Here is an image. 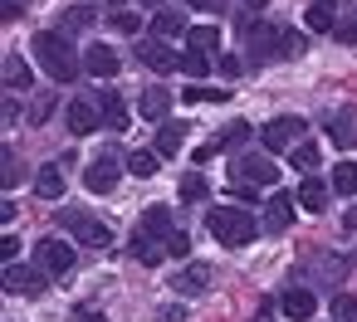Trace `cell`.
<instances>
[{
    "label": "cell",
    "instance_id": "obj_1",
    "mask_svg": "<svg viewBox=\"0 0 357 322\" xmlns=\"http://www.w3.org/2000/svg\"><path fill=\"white\" fill-rule=\"evenodd\" d=\"M35 64H40L54 83H69V79L79 74V59H74V49H69V40H64L59 30H40V35H35Z\"/></svg>",
    "mask_w": 357,
    "mask_h": 322
},
{
    "label": "cell",
    "instance_id": "obj_2",
    "mask_svg": "<svg viewBox=\"0 0 357 322\" xmlns=\"http://www.w3.org/2000/svg\"><path fill=\"white\" fill-rule=\"evenodd\" d=\"M206 225H211V234H215L220 244H230V249H240V244H250V239L259 234V220H255L245 205H235V200H230V205H215Z\"/></svg>",
    "mask_w": 357,
    "mask_h": 322
},
{
    "label": "cell",
    "instance_id": "obj_3",
    "mask_svg": "<svg viewBox=\"0 0 357 322\" xmlns=\"http://www.w3.org/2000/svg\"><path fill=\"white\" fill-rule=\"evenodd\" d=\"M59 225H64V234H74L79 244H93V249L113 244V230H108L98 215H89V210H64V215H59Z\"/></svg>",
    "mask_w": 357,
    "mask_h": 322
},
{
    "label": "cell",
    "instance_id": "obj_4",
    "mask_svg": "<svg viewBox=\"0 0 357 322\" xmlns=\"http://www.w3.org/2000/svg\"><path fill=\"white\" fill-rule=\"evenodd\" d=\"M303 132H308L303 118H269L264 132H259V142H264V152H294Z\"/></svg>",
    "mask_w": 357,
    "mask_h": 322
},
{
    "label": "cell",
    "instance_id": "obj_5",
    "mask_svg": "<svg viewBox=\"0 0 357 322\" xmlns=\"http://www.w3.org/2000/svg\"><path fill=\"white\" fill-rule=\"evenodd\" d=\"M245 40H250V59H284V30L279 25L245 20Z\"/></svg>",
    "mask_w": 357,
    "mask_h": 322
},
{
    "label": "cell",
    "instance_id": "obj_6",
    "mask_svg": "<svg viewBox=\"0 0 357 322\" xmlns=\"http://www.w3.org/2000/svg\"><path fill=\"white\" fill-rule=\"evenodd\" d=\"M137 59H142L147 74H172V69H181V54H172L167 40H137Z\"/></svg>",
    "mask_w": 357,
    "mask_h": 322
},
{
    "label": "cell",
    "instance_id": "obj_7",
    "mask_svg": "<svg viewBox=\"0 0 357 322\" xmlns=\"http://www.w3.org/2000/svg\"><path fill=\"white\" fill-rule=\"evenodd\" d=\"M45 278H50V273H45L40 264H35V268H30V264H6V278H0V283H6V293H30V298H35V293H45Z\"/></svg>",
    "mask_w": 357,
    "mask_h": 322
},
{
    "label": "cell",
    "instance_id": "obj_8",
    "mask_svg": "<svg viewBox=\"0 0 357 322\" xmlns=\"http://www.w3.org/2000/svg\"><path fill=\"white\" fill-rule=\"evenodd\" d=\"M64 122H69V132H74V137H89V132L103 122V108H98L93 98H69V108H64Z\"/></svg>",
    "mask_w": 357,
    "mask_h": 322
},
{
    "label": "cell",
    "instance_id": "obj_9",
    "mask_svg": "<svg viewBox=\"0 0 357 322\" xmlns=\"http://www.w3.org/2000/svg\"><path fill=\"white\" fill-rule=\"evenodd\" d=\"M35 264H40L45 273H69V268H74V249H69L64 239H40V244H35Z\"/></svg>",
    "mask_w": 357,
    "mask_h": 322
},
{
    "label": "cell",
    "instance_id": "obj_10",
    "mask_svg": "<svg viewBox=\"0 0 357 322\" xmlns=\"http://www.w3.org/2000/svg\"><path fill=\"white\" fill-rule=\"evenodd\" d=\"M245 142H250V122H230V127L215 132V142H206V147L196 152V161H211L215 152H235V147H245Z\"/></svg>",
    "mask_w": 357,
    "mask_h": 322
},
{
    "label": "cell",
    "instance_id": "obj_11",
    "mask_svg": "<svg viewBox=\"0 0 357 322\" xmlns=\"http://www.w3.org/2000/svg\"><path fill=\"white\" fill-rule=\"evenodd\" d=\"M84 186H89L93 195H113V191H118V161H113V156H98V161L84 171Z\"/></svg>",
    "mask_w": 357,
    "mask_h": 322
},
{
    "label": "cell",
    "instance_id": "obj_12",
    "mask_svg": "<svg viewBox=\"0 0 357 322\" xmlns=\"http://www.w3.org/2000/svg\"><path fill=\"white\" fill-rule=\"evenodd\" d=\"M84 69H89L93 79H113V74L123 69V59L113 54V45H89V49H84Z\"/></svg>",
    "mask_w": 357,
    "mask_h": 322
},
{
    "label": "cell",
    "instance_id": "obj_13",
    "mask_svg": "<svg viewBox=\"0 0 357 322\" xmlns=\"http://www.w3.org/2000/svg\"><path fill=\"white\" fill-rule=\"evenodd\" d=\"M303 25H308V35H333L337 30V6H333V0H308Z\"/></svg>",
    "mask_w": 357,
    "mask_h": 322
},
{
    "label": "cell",
    "instance_id": "obj_14",
    "mask_svg": "<svg viewBox=\"0 0 357 322\" xmlns=\"http://www.w3.org/2000/svg\"><path fill=\"white\" fill-rule=\"evenodd\" d=\"M211 288V268L206 264H186L172 273V293H206Z\"/></svg>",
    "mask_w": 357,
    "mask_h": 322
},
{
    "label": "cell",
    "instance_id": "obj_15",
    "mask_svg": "<svg viewBox=\"0 0 357 322\" xmlns=\"http://www.w3.org/2000/svg\"><path fill=\"white\" fill-rule=\"evenodd\" d=\"M64 186H69V181H64V166H59V161H50V166H40V171H35V195L59 200V195H64Z\"/></svg>",
    "mask_w": 357,
    "mask_h": 322
},
{
    "label": "cell",
    "instance_id": "obj_16",
    "mask_svg": "<svg viewBox=\"0 0 357 322\" xmlns=\"http://www.w3.org/2000/svg\"><path fill=\"white\" fill-rule=\"evenodd\" d=\"M264 225L279 234V230H289L294 225V195H284V191H274L269 195V205H264Z\"/></svg>",
    "mask_w": 357,
    "mask_h": 322
},
{
    "label": "cell",
    "instance_id": "obj_17",
    "mask_svg": "<svg viewBox=\"0 0 357 322\" xmlns=\"http://www.w3.org/2000/svg\"><path fill=\"white\" fill-rule=\"evenodd\" d=\"M142 234H152V239H162V244H167V239L176 234L172 210H167V205H147V210H142Z\"/></svg>",
    "mask_w": 357,
    "mask_h": 322
},
{
    "label": "cell",
    "instance_id": "obj_18",
    "mask_svg": "<svg viewBox=\"0 0 357 322\" xmlns=\"http://www.w3.org/2000/svg\"><path fill=\"white\" fill-rule=\"evenodd\" d=\"M279 307H284V312H289L294 322H308V317L318 312V298H313V288H289Z\"/></svg>",
    "mask_w": 357,
    "mask_h": 322
},
{
    "label": "cell",
    "instance_id": "obj_19",
    "mask_svg": "<svg viewBox=\"0 0 357 322\" xmlns=\"http://www.w3.org/2000/svg\"><path fill=\"white\" fill-rule=\"evenodd\" d=\"M137 113H142L147 122H167V113H172V93H167V88H147V93L137 98Z\"/></svg>",
    "mask_w": 357,
    "mask_h": 322
},
{
    "label": "cell",
    "instance_id": "obj_20",
    "mask_svg": "<svg viewBox=\"0 0 357 322\" xmlns=\"http://www.w3.org/2000/svg\"><path fill=\"white\" fill-rule=\"evenodd\" d=\"M328 195H333V181H318V176H303L298 181V205L303 210H323Z\"/></svg>",
    "mask_w": 357,
    "mask_h": 322
},
{
    "label": "cell",
    "instance_id": "obj_21",
    "mask_svg": "<svg viewBox=\"0 0 357 322\" xmlns=\"http://www.w3.org/2000/svg\"><path fill=\"white\" fill-rule=\"evenodd\" d=\"M235 176L250 181V186H274V161H269V156H245Z\"/></svg>",
    "mask_w": 357,
    "mask_h": 322
},
{
    "label": "cell",
    "instance_id": "obj_22",
    "mask_svg": "<svg viewBox=\"0 0 357 322\" xmlns=\"http://www.w3.org/2000/svg\"><path fill=\"white\" fill-rule=\"evenodd\" d=\"M132 259H137V264H147V268H152V264H162V259H167V244H162V239H152V234H142V230H137V234H132Z\"/></svg>",
    "mask_w": 357,
    "mask_h": 322
},
{
    "label": "cell",
    "instance_id": "obj_23",
    "mask_svg": "<svg viewBox=\"0 0 357 322\" xmlns=\"http://www.w3.org/2000/svg\"><path fill=\"white\" fill-rule=\"evenodd\" d=\"M98 108H103V122H108L113 132H123V127H128V108H123V98H118V93H98Z\"/></svg>",
    "mask_w": 357,
    "mask_h": 322
},
{
    "label": "cell",
    "instance_id": "obj_24",
    "mask_svg": "<svg viewBox=\"0 0 357 322\" xmlns=\"http://www.w3.org/2000/svg\"><path fill=\"white\" fill-rule=\"evenodd\" d=\"M162 161H167L162 152L142 147V152H132V156H128V171H132V176H157V171H162Z\"/></svg>",
    "mask_w": 357,
    "mask_h": 322
},
{
    "label": "cell",
    "instance_id": "obj_25",
    "mask_svg": "<svg viewBox=\"0 0 357 322\" xmlns=\"http://www.w3.org/2000/svg\"><path fill=\"white\" fill-rule=\"evenodd\" d=\"M181 142H186V127H181V122H162V132H157V152H162V156H176Z\"/></svg>",
    "mask_w": 357,
    "mask_h": 322
},
{
    "label": "cell",
    "instance_id": "obj_26",
    "mask_svg": "<svg viewBox=\"0 0 357 322\" xmlns=\"http://www.w3.org/2000/svg\"><path fill=\"white\" fill-rule=\"evenodd\" d=\"M215 45H220V30H215V25H196V30L186 35V49H196V54H211Z\"/></svg>",
    "mask_w": 357,
    "mask_h": 322
},
{
    "label": "cell",
    "instance_id": "obj_27",
    "mask_svg": "<svg viewBox=\"0 0 357 322\" xmlns=\"http://www.w3.org/2000/svg\"><path fill=\"white\" fill-rule=\"evenodd\" d=\"M328 132H333V147H342V152L357 147V122H352V118H333Z\"/></svg>",
    "mask_w": 357,
    "mask_h": 322
},
{
    "label": "cell",
    "instance_id": "obj_28",
    "mask_svg": "<svg viewBox=\"0 0 357 322\" xmlns=\"http://www.w3.org/2000/svg\"><path fill=\"white\" fill-rule=\"evenodd\" d=\"M328 176H333V191H337V195H357V166H352V161H337Z\"/></svg>",
    "mask_w": 357,
    "mask_h": 322
},
{
    "label": "cell",
    "instance_id": "obj_29",
    "mask_svg": "<svg viewBox=\"0 0 357 322\" xmlns=\"http://www.w3.org/2000/svg\"><path fill=\"white\" fill-rule=\"evenodd\" d=\"M93 25V6H69L64 10V30L59 35H79V30H89Z\"/></svg>",
    "mask_w": 357,
    "mask_h": 322
},
{
    "label": "cell",
    "instance_id": "obj_30",
    "mask_svg": "<svg viewBox=\"0 0 357 322\" xmlns=\"http://www.w3.org/2000/svg\"><path fill=\"white\" fill-rule=\"evenodd\" d=\"M289 166H294V171H308V176H313V171H318V147H313V142H298V147L289 152Z\"/></svg>",
    "mask_w": 357,
    "mask_h": 322
},
{
    "label": "cell",
    "instance_id": "obj_31",
    "mask_svg": "<svg viewBox=\"0 0 357 322\" xmlns=\"http://www.w3.org/2000/svg\"><path fill=\"white\" fill-rule=\"evenodd\" d=\"M181 74H186L191 83H201V79L211 74V59H206V54H196V49H186V54H181Z\"/></svg>",
    "mask_w": 357,
    "mask_h": 322
},
{
    "label": "cell",
    "instance_id": "obj_32",
    "mask_svg": "<svg viewBox=\"0 0 357 322\" xmlns=\"http://www.w3.org/2000/svg\"><path fill=\"white\" fill-rule=\"evenodd\" d=\"M30 83V64L20 54H6V88H25Z\"/></svg>",
    "mask_w": 357,
    "mask_h": 322
},
{
    "label": "cell",
    "instance_id": "obj_33",
    "mask_svg": "<svg viewBox=\"0 0 357 322\" xmlns=\"http://www.w3.org/2000/svg\"><path fill=\"white\" fill-rule=\"evenodd\" d=\"M152 30H157V40H172V35H181V15L176 10H157L152 15Z\"/></svg>",
    "mask_w": 357,
    "mask_h": 322
},
{
    "label": "cell",
    "instance_id": "obj_34",
    "mask_svg": "<svg viewBox=\"0 0 357 322\" xmlns=\"http://www.w3.org/2000/svg\"><path fill=\"white\" fill-rule=\"evenodd\" d=\"M50 113H54V98H50V93H35V98H30V108H25V118H30L35 127H40Z\"/></svg>",
    "mask_w": 357,
    "mask_h": 322
},
{
    "label": "cell",
    "instance_id": "obj_35",
    "mask_svg": "<svg viewBox=\"0 0 357 322\" xmlns=\"http://www.w3.org/2000/svg\"><path fill=\"white\" fill-rule=\"evenodd\" d=\"M206 195H211L206 176H186V181H181V200H186V205H196V200H206Z\"/></svg>",
    "mask_w": 357,
    "mask_h": 322
},
{
    "label": "cell",
    "instance_id": "obj_36",
    "mask_svg": "<svg viewBox=\"0 0 357 322\" xmlns=\"http://www.w3.org/2000/svg\"><path fill=\"white\" fill-rule=\"evenodd\" d=\"M333 40H337V45H357V10L337 15V30H333Z\"/></svg>",
    "mask_w": 357,
    "mask_h": 322
},
{
    "label": "cell",
    "instance_id": "obj_37",
    "mask_svg": "<svg viewBox=\"0 0 357 322\" xmlns=\"http://www.w3.org/2000/svg\"><path fill=\"white\" fill-rule=\"evenodd\" d=\"M186 103H225V88H206V83H191V88H186Z\"/></svg>",
    "mask_w": 357,
    "mask_h": 322
},
{
    "label": "cell",
    "instance_id": "obj_38",
    "mask_svg": "<svg viewBox=\"0 0 357 322\" xmlns=\"http://www.w3.org/2000/svg\"><path fill=\"white\" fill-rule=\"evenodd\" d=\"M333 317H337V322H357V298H352V293H337V298H333Z\"/></svg>",
    "mask_w": 357,
    "mask_h": 322
},
{
    "label": "cell",
    "instance_id": "obj_39",
    "mask_svg": "<svg viewBox=\"0 0 357 322\" xmlns=\"http://www.w3.org/2000/svg\"><path fill=\"white\" fill-rule=\"evenodd\" d=\"M113 25H118L123 35H137V30H142V20H137L132 10H118V15H113Z\"/></svg>",
    "mask_w": 357,
    "mask_h": 322
},
{
    "label": "cell",
    "instance_id": "obj_40",
    "mask_svg": "<svg viewBox=\"0 0 357 322\" xmlns=\"http://www.w3.org/2000/svg\"><path fill=\"white\" fill-rule=\"evenodd\" d=\"M294 54H303V35L298 30H284V59H294Z\"/></svg>",
    "mask_w": 357,
    "mask_h": 322
},
{
    "label": "cell",
    "instance_id": "obj_41",
    "mask_svg": "<svg viewBox=\"0 0 357 322\" xmlns=\"http://www.w3.org/2000/svg\"><path fill=\"white\" fill-rule=\"evenodd\" d=\"M0 181H6V191L20 181V166H15V152H10V147H6V176H0Z\"/></svg>",
    "mask_w": 357,
    "mask_h": 322
},
{
    "label": "cell",
    "instance_id": "obj_42",
    "mask_svg": "<svg viewBox=\"0 0 357 322\" xmlns=\"http://www.w3.org/2000/svg\"><path fill=\"white\" fill-rule=\"evenodd\" d=\"M167 254H191V234H181V230H176V234L167 239Z\"/></svg>",
    "mask_w": 357,
    "mask_h": 322
},
{
    "label": "cell",
    "instance_id": "obj_43",
    "mask_svg": "<svg viewBox=\"0 0 357 322\" xmlns=\"http://www.w3.org/2000/svg\"><path fill=\"white\" fill-rule=\"evenodd\" d=\"M157 322H186V307H181V303H167V307L157 312Z\"/></svg>",
    "mask_w": 357,
    "mask_h": 322
},
{
    "label": "cell",
    "instance_id": "obj_44",
    "mask_svg": "<svg viewBox=\"0 0 357 322\" xmlns=\"http://www.w3.org/2000/svg\"><path fill=\"white\" fill-rule=\"evenodd\" d=\"M15 254H20V239H15V234H6V239H0V259L15 264Z\"/></svg>",
    "mask_w": 357,
    "mask_h": 322
},
{
    "label": "cell",
    "instance_id": "obj_45",
    "mask_svg": "<svg viewBox=\"0 0 357 322\" xmlns=\"http://www.w3.org/2000/svg\"><path fill=\"white\" fill-rule=\"evenodd\" d=\"M191 10H206V15H220L225 10V0H186Z\"/></svg>",
    "mask_w": 357,
    "mask_h": 322
},
{
    "label": "cell",
    "instance_id": "obj_46",
    "mask_svg": "<svg viewBox=\"0 0 357 322\" xmlns=\"http://www.w3.org/2000/svg\"><path fill=\"white\" fill-rule=\"evenodd\" d=\"M255 195H259V186H250V181L235 186V205H245V200H255Z\"/></svg>",
    "mask_w": 357,
    "mask_h": 322
},
{
    "label": "cell",
    "instance_id": "obj_47",
    "mask_svg": "<svg viewBox=\"0 0 357 322\" xmlns=\"http://www.w3.org/2000/svg\"><path fill=\"white\" fill-rule=\"evenodd\" d=\"M342 230H357V205H352V210L342 215Z\"/></svg>",
    "mask_w": 357,
    "mask_h": 322
},
{
    "label": "cell",
    "instance_id": "obj_48",
    "mask_svg": "<svg viewBox=\"0 0 357 322\" xmlns=\"http://www.w3.org/2000/svg\"><path fill=\"white\" fill-rule=\"evenodd\" d=\"M74 322H108V317H103V312H79Z\"/></svg>",
    "mask_w": 357,
    "mask_h": 322
},
{
    "label": "cell",
    "instance_id": "obj_49",
    "mask_svg": "<svg viewBox=\"0 0 357 322\" xmlns=\"http://www.w3.org/2000/svg\"><path fill=\"white\" fill-rule=\"evenodd\" d=\"M240 6H245V10H259V6H269V0H240Z\"/></svg>",
    "mask_w": 357,
    "mask_h": 322
},
{
    "label": "cell",
    "instance_id": "obj_50",
    "mask_svg": "<svg viewBox=\"0 0 357 322\" xmlns=\"http://www.w3.org/2000/svg\"><path fill=\"white\" fill-rule=\"evenodd\" d=\"M142 6H157V0H142Z\"/></svg>",
    "mask_w": 357,
    "mask_h": 322
},
{
    "label": "cell",
    "instance_id": "obj_51",
    "mask_svg": "<svg viewBox=\"0 0 357 322\" xmlns=\"http://www.w3.org/2000/svg\"><path fill=\"white\" fill-rule=\"evenodd\" d=\"M108 6H123V0H108Z\"/></svg>",
    "mask_w": 357,
    "mask_h": 322
}]
</instances>
